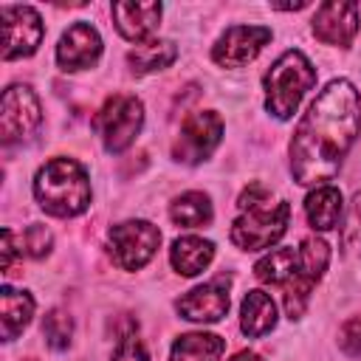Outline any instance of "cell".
<instances>
[{
    "label": "cell",
    "instance_id": "4",
    "mask_svg": "<svg viewBox=\"0 0 361 361\" xmlns=\"http://www.w3.org/2000/svg\"><path fill=\"white\" fill-rule=\"evenodd\" d=\"M316 85V68L313 62L290 48L285 51L262 76V87H265V110L279 118L288 121L293 118V113L299 110V102L305 99V93Z\"/></svg>",
    "mask_w": 361,
    "mask_h": 361
},
{
    "label": "cell",
    "instance_id": "18",
    "mask_svg": "<svg viewBox=\"0 0 361 361\" xmlns=\"http://www.w3.org/2000/svg\"><path fill=\"white\" fill-rule=\"evenodd\" d=\"M341 212H344V200H341V192L333 183L313 186V192L305 197V214H307V223L316 231L336 228L338 220H341Z\"/></svg>",
    "mask_w": 361,
    "mask_h": 361
},
{
    "label": "cell",
    "instance_id": "23",
    "mask_svg": "<svg viewBox=\"0 0 361 361\" xmlns=\"http://www.w3.org/2000/svg\"><path fill=\"white\" fill-rule=\"evenodd\" d=\"M299 268V248H274L257 265L254 276L265 285H288Z\"/></svg>",
    "mask_w": 361,
    "mask_h": 361
},
{
    "label": "cell",
    "instance_id": "1",
    "mask_svg": "<svg viewBox=\"0 0 361 361\" xmlns=\"http://www.w3.org/2000/svg\"><path fill=\"white\" fill-rule=\"evenodd\" d=\"M361 133V96L350 79H333L310 102L290 138V172L302 186H322L341 169Z\"/></svg>",
    "mask_w": 361,
    "mask_h": 361
},
{
    "label": "cell",
    "instance_id": "13",
    "mask_svg": "<svg viewBox=\"0 0 361 361\" xmlns=\"http://www.w3.org/2000/svg\"><path fill=\"white\" fill-rule=\"evenodd\" d=\"M228 276H217L209 279L192 290H186L175 307L183 319L189 322H200V324H214L228 313Z\"/></svg>",
    "mask_w": 361,
    "mask_h": 361
},
{
    "label": "cell",
    "instance_id": "20",
    "mask_svg": "<svg viewBox=\"0 0 361 361\" xmlns=\"http://www.w3.org/2000/svg\"><path fill=\"white\" fill-rule=\"evenodd\" d=\"M226 341L214 333H183L175 338L169 361H220Z\"/></svg>",
    "mask_w": 361,
    "mask_h": 361
},
{
    "label": "cell",
    "instance_id": "28",
    "mask_svg": "<svg viewBox=\"0 0 361 361\" xmlns=\"http://www.w3.org/2000/svg\"><path fill=\"white\" fill-rule=\"evenodd\" d=\"M17 254L23 257V248H17L14 231H11V228H3V231H0V268H3V271H11Z\"/></svg>",
    "mask_w": 361,
    "mask_h": 361
},
{
    "label": "cell",
    "instance_id": "8",
    "mask_svg": "<svg viewBox=\"0 0 361 361\" xmlns=\"http://www.w3.org/2000/svg\"><path fill=\"white\" fill-rule=\"evenodd\" d=\"M42 124V107L28 85H8L0 99V141H28Z\"/></svg>",
    "mask_w": 361,
    "mask_h": 361
},
{
    "label": "cell",
    "instance_id": "22",
    "mask_svg": "<svg viewBox=\"0 0 361 361\" xmlns=\"http://www.w3.org/2000/svg\"><path fill=\"white\" fill-rule=\"evenodd\" d=\"M169 217H172L175 226L200 228V226H209L212 223L214 209H212L209 195H203V192H183V195H178L169 203Z\"/></svg>",
    "mask_w": 361,
    "mask_h": 361
},
{
    "label": "cell",
    "instance_id": "26",
    "mask_svg": "<svg viewBox=\"0 0 361 361\" xmlns=\"http://www.w3.org/2000/svg\"><path fill=\"white\" fill-rule=\"evenodd\" d=\"M110 361H149L147 347L141 344V338L135 333H124L110 355Z\"/></svg>",
    "mask_w": 361,
    "mask_h": 361
},
{
    "label": "cell",
    "instance_id": "24",
    "mask_svg": "<svg viewBox=\"0 0 361 361\" xmlns=\"http://www.w3.org/2000/svg\"><path fill=\"white\" fill-rule=\"evenodd\" d=\"M42 336L51 350H68L71 336H73V319L59 307L48 310V316L42 319Z\"/></svg>",
    "mask_w": 361,
    "mask_h": 361
},
{
    "label": "cell",
    "instance_id": "7",
    "mask_svg": "<svg viewBox=\"0 0 361 361\" xmlns=\"http://www.w3.org/2000/svg\"><path fill=\"white\" fill-rule=\"evenodd\" d=\"M327 265H330V245L322 237H316V234L305 237L302 245H299L296 276L285 285V313H288L290 322L305 313V307L310 302V290L324 276Z\"/></svg>",
    "mask_w": 361,
    "mask_h": 361
},
{
    "label": "cell",
    "instance_id": "19",
    "mask_svg": "<svg viewBox=\"0 0 361 361\" xmlns=\"http://www.w3.org/2000/svg\"><path fill=\"white\" fill-rule=\"evenodd\" d=\"M240 327L248 338H259L276 327V305L265 290H248L243 296Z\"/></svg>",
    "mask_w": 361,
    "mask_h": 361
},
{
    "label": "cell",
    "instance_id": "21",
    "mask_svg": "<svg viewBox=\"0 0 361 361\" xmlns=\"http://www.w3.org/2000/svg\"><path fill=\"white\" fill-rule=\"evenodd\" d=\"M175 59H178V48L172 39H147L127 54V65L133 73H155L169 68Z\"/></svg>",
    "mask_w": 361,
    "mask_h": 361
},
{
    "label": "cell",
    "instance_id": "2",
    "mask_svg": "<svg viewBox=\"0 0 361 361\" xmlns=\"http://www.w3.org/2000/svg\"><path fill=\"white\" fill-rule=\"evenodd\" d=\"M240 214L231 223V243L243 251H262L282 240L290 223V206L285 200L271 203V192L259 183H251L240 200Z\"/></svg>",
    "mask_w": 361,
    "mask_h": 361
},
{
    "label": "cell",
    "instance_id": "14",
    "mask_svg": "<svg viewBox=\"0 0 361 361\" xmlns=\"http://www.w3.org/2000/svg\"><path fill=\"white\" fill-rule=\"evenodd\" d=\"M102 56V37L90 23H73L59 37L56 45V65L68 73L93 68Z\"/></svg>",
    "mask_w": 361,
    "mask_h": 361
},
{
    "label": "cell",
    "instance_id": "16",
    "mask_svg": "<svg viewBox=\"0 0 361 361\" xmlns=\"http://www.w3.org/2000/svg\"><path fill=\"white\" fill-rule=\"evenodd\" d=\"M34 316V296L28 290H17L11 285L0 288V336L3 341H14Z\"/></svg>",
    "mask_w": 361,
    "mask_h": 361
},
{
    "label": "cell",
    "instance_id": "11",
    "mask_svg": "<svg viewBox=\"0 0 361 361\" xmlns=\"http://www.w3.org/2000/svg\"><path fill=\"white\" fill-rule=\"evenodd\" d=\"M271 42V28L265 25H231L212 45V59L220 68H243L259 56V51Z\"/></svg>",
    "mask_w": 361,
    "mask_h": 361
},
{
    "label": "cell",
    "instance_id": "25",
    "mask_svg": "<svg viewBox=\"0 0 361 361\" xmlns=\"http://www.w3.org/2000/svg\"><path fill=\"white\" fill-rule=\"evenodd\" d=\"M20 243H23V251H25L28 257L42 259V257H48V254H51V248H54V234H51L45 226L31 223V226L23 231Z\"/></svg>",
    "mask_w": 361,
    "mask_h": 361
},
{
    "label": "cell",
    "instance_id": "9",
    "mask_svg": "<svg viewBox=\"0 0 361 361\" xmlns=\"http://www.w3.org/2000/svg\"><path fill=\"white\" fill-rule=\"evenodd\" d=\"M223 141V118L214 110H197L192 116H186V121L180 124V133L172 144V158L180 164H203L217 144Z\"/></svg>",
    "mask_w": 361,
    "mask_h": 361
},
{
    "label": "cell",
    "instance_id": "10",
    "mask_svg": "<svg viewBox=\"0 0 361 361\" xmlns=\"http://www.w3.org/2000/svg\"><path fill=\"white\" fill-rule=\"evenodd\" d=\"M0 20H3V59H23L31 56L42 37H45V25L37 8L31 6H3L0 8Z\"/></svg>",
    "mask_w": 361,
    "mask_h": 361
},
{
    "label": "cell",
    "instance_id": "12",
    "mask_svg": "<svg viewBox=\"0 0 361 361\" xmlns=\"http://www.w3.org/2000/svg\"><path fill=\"white\" fill-rule=\"evenodd\" d=\"M313 37L324 45L350 48V42L358 34V6L350 0H330L322 3L313 14Z\"/></svg>",
    "mask_w": 361,
    "mask_h": 361
},
{
    "label": "cell",
    "instance_id": "6",
    "mask_svg": "<svg viewBox=\"0 0 361 361\" xmlns=\"http://www.w3.org/2000/svg\"><path fill=\"white\" fill-rule=\"evenodd\" d=\"M161 245V231L149 220H124L110 228L107 234V251L110 259L121 271H138L144 268Z\"/></svg>",
    "mask_w": 361,
    "mask_h": 361
},
{
    "label": "cell",
    "instance_id": "27",
    "mask_svg": "<svg viewBox=\"0 0 361 361\" xmlns=\"http://www.w3.org/2000/svg\"><path fill=\"white\" fill-rule=\"evenodd\" d=\"M338 347L347 355H361V313L347 319L338 330Z\"/></svg>",
    "mask_w": 361,
    "mask_h": 361
},
{
    "label": "cell",
    "instance_id": "3",
    "mask_svg": "<svg viewBox=\"0 0 361 361\" xmlns=\"http://www.w3.org/2000/svg\"><path fill=\"white\" fill-rule=\"evenodd\" d=\"M34 197L45 214L76 217L90 206V178L73 158H51L34 175Z\"/></svg>",
    "mask_w": 361,
    "mask_h": 361
},
{
    "label": "cell",
    "instance_id": "15",
    "mask_svg": "<svg viewBox=\"0 0 361 361\" xmlns=\"http://www.w3.org/2000/svg\"><path fill=\"white\" fill-rule=\"evenodd\" d=\"M113 23L118 28V34L135 45L152 39V34L158 31L164 6L161 3H113Z\"/></svg>",
    "mask_w": 361,
    "mask_h": 361
},
{
    "label": "cell",
    "instance_id": "29",
    "mask_svg": "<svg viewBox=\"0 0 361 361\" xmlns=\"http://www.w3.org/2000/svg\"><path fill=\"white\" fill-rule=\"evenodd\" d=\"M228 361H262V358H259L254 350H240V353H234Z\"/></svg>",
    "mask_w": 361,
    "mask_h": 361
},
{
    "label": "cell",
    "instance_id": "5",
    "mask_svg": "<svg viewBox=\"0 0 361 361\" xmlns=\"http://www.w3.org/2000/svg\"><path fill=\"white\" fill-rule=\"evenodd\" d=\"M93 127H96V133H99V138H102L107 152H113V155L124 152L135 141L141 127H144V104H141V99L127 96V93L110 96L102 104V110L96 113Z\"/></svg>",
    "mask_w": 361,
    "mask_h": 361
},
{
    "label": "cell",
    "instance_id": "17",
    "mask_svg": "<svg viewBox=\"0 0 361 361\" xmlns=\"http://www.w3.org/2000/svg\"><path fill=\"white\" fill-rule=\"evenodd\" d=\"M212 259H214V243L212 240H203V237H195V234L178 237L172 243V248H169V262H172V268L180 276H197V274H203Z\"/></svg>",
    "mask_w": 361,
    "mask_h": 361
}]
</instances>
